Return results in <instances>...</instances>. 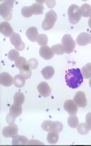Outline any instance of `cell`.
<instances>
[{"label":"cell","mask_w":91,"mask_h":146,"mask_svg":"<svg viewBox=\"0 0 91 146\" xmlns=\"http://www.w3.org/2000/svg\"><path fill=\"white\" fill-rule=\"evenodd\" d=\"M15 120H16V117H14V116H12L10 113L8 114V115L7 116V121L10 124V123H14L15 122Z\"/></svg>","instance_id":"obj_37"},{"label":"cell","mask_w":91,"mask_h":146,"mask_svg":"<svg viewBox=\"0 0 91 146\" xmlns=\"http://www.w3.org/2000/svg\"><path fill=\"white\" fill-rule=\"evenodd\" d=\"M25 83H26V79L21 74L16 75L14 77V85L17 87V88H22V87H24Z\"/></svg>","instance_id":"obj_20"},{"label":"cell","mask_w":91,"mask_h":146,"mask_svg":"<svg viewBox=\"0 0 91 146\" xmlns=\"http://www.w3.org/2000/svg\"><path fill=\"white\" fill-rule=\"evenodd\" d=\"M86 123L88 125L89 129L91 130V112H88L86 115Z\"/></svg>","instance_id":"obj_36"},{"label":"cell","mask_w":91,"mask_h":146,"mask_svg":"<svg viewBox=\"0 0 91 146\" xmlns=\"http://www.w3.org/2000/svg\"><path fill=\"white\" fill-rule=\"evenodd\" d=\"M18 57H19V51H17L16 49H11L7 53V58L11 61H16V59Z\"/></svg>","instance_id":"obj_29"},{"label":"cell","mask_w":91,"mask_h":146,"mask_svg":"<svg viewBox=\"0 0 91 146\" xmlns=\"http://www.w3.org/2000/svg\"><path fill=\"white\" fill-rule=\"evenodd\" d=\"M64 109L69 113L70 115H76L77 113V105L74 102V100H67L64 102Z\"/></svg>","instance_id":"obj_7"},{"label":"cell","mask_w":91,"mask_h":146,"mask_svg":"<svg viewBox=\"0 0 91 146\" xmlns=\"http://www.w3.org/2000/svg\"><path fill=\"white\" fill-rule=\"evenodd\" d=\"M79 10H80V14L82 17H88L91 14V6L88 4H83L79 7Z\"/></svg>","instance_id":"obj_19"},{"label":"cell","mask_w":91,"mask_h":146,"mask_svg":"<svg viewBox=\"0 0 91 146\" xmlns=\"http://www.w3.org/2000/svg\"><path fill=\"white\" fill-rule=\"evenodd\" d=\"M76 129H77V131H78V133L82 134V135H85V134H88V131H89V127L88 125L86 124V123L83 122V123H79L78 126L76 127Z\"/></svg>","instance_id":"obj_22"},{"label":"cell","mask_w":91,"mask_h":146,"mask_svg":"<svg viewBox=\"0 0 91 146\" xmlns=\"http://www.w3.org/2000/svg\"><path fill=\"white\" fill-rule=\"evenodd\" d=\"M86 67L89 68V70H91V63H88V64H86Z\"/></svg>","instance_id":"obj_41"},{"label":"cell","mask_w":91,"mask_h":146,"mask_svg":"<svg viewBox=\"0 0 91 146\" xmlns=\"http://www.w3.org/2000/svg\"><path fill=\"white\" fill-rule=\"evenodd\" d=\"M62 46L64 49H65V53L70 54L74 51V49L76 48V41L73 39L72 36L69 34L64 35L62 38Z\"/></svg>","instance_id":"obj_5"},{"label":"cell","mask_w":91,"mask_h":146,"mask_svg":"<svg viewBox=\"0 0 91 146\" xmlns=\"http://www.w3.org/2000/svg\"><path fill=\"white\" fill-rule=\"evenodd\" d=\"M31 9H32V12H33V15H41V14L43 13L44 7L42 5L36 2L31 6Z\"/></svg>","instance_id":"obj_21"},{"label":"cell","mask_w":91,"mask_h":146,"mask_svg":"<svg viewBox=\"0 0 91 146\" xmlns=\"http://www.w3.org/2000/svg\"><path fill=\"white\" fill-rule=\"evenodd\" d=\"M36 42L41 47H44V46H47L48 42V38L45 34H39L38 36V39H36Z\"/></svg>","instance_id":"obj_26"},{"label":"cell","mask_w":91,"mask_h":146,"mask_svg":"<svg viewBox=\"0 0 91 146\" xmlns=\"http://www.w3.org/2000/svg\"><path fill=\"white\" fill-rule=\"evenodd\" d=\"M57 13L54 10H50L46 14L45 19L42 23V27L44 30H49L55 26V23L57 21Z\"/></svg>","instance_id":"obj_4"},{"label":"cell","mask_w":91,"mask_h":146,"mask_svg":"<svg viewBox=\"0 0 91 146\" xmlns=\"http://www.w3.org/2000/svg\"><path fill=\"white\" fill-rule=\"evenodd\" d=\"M0 32L4 36H11L14 34V31L11 25L8 22H1L0 24Z\"/></svg>","instance_id":"obj_12"},{"label":"cell","mask_w":91,"mask_h":146,"mask_svg":"<svg viewBox=\"0 0 91 146\" xmlns=\"http://www.w3.org/2000/svg\"><path fill=\"white\" fill-rule=\"evenodd\" d=\"M2 134L7 138H14L18 135V127L15 123H10L7 127H5L2 131Z\"/></svg>","instance_id":"obj_6"},{"label":"cell","mask_w":91,"mask_h":146,"mask_svg":"<svg viewBox=\"0 0 91 146\" xmlns=\"http://www.w3.org/2000/svg\"><path fill=\"white\" fill-rule=\"evenodd\" d=\"M28 144H41V145H43L44 143H42V141L32 140V141H28V143H27V145H28Z\"/></svg>","instance_id":"obj_39"},{"label":"cell","mask_w":91,"mask_h":146,"mask_svg":"<svg viewBox=\"0 0 91 146\" xmlns=\"http://www.w3.org/2000/svg\"><path fill=\"white\" fill-rule=\"evenodd\" d=\"M27 64V61L26 60V58L24 57H18L16 59V61H15V65L17 68H19V70H21V68H24L26 65Z\"/></svg>","instance_id":"obj_28"},{"label":"cell","mask_w":91,"mask_h":146,"mask_svg":"<svg viewBox=\"0 0 91 146\" xmlns=\"http://www.w3.org/2000/svg\"><path fill=\"white\" fill-rule=\"evenodd\" d=\"M81 72H82V75H83V77L85 78V79H90L91 70H89V68H88L86 66H84L81 68Z\"/></svg>","instance_id":"obj_34"},{"label":"cell","mask_w":91,"mask_h":146,"mask_svg":"<svg viewBox=\"0 0 91 146\" xmlns=\"http://www.w3.org/2000/svg\"><path fill=\"white\" fill-rule=\"evenodd\" d=\"M21 41H22V39L20 38V36L18 35L17 33H15V32H14V34L10 36V42H11V44L14 46V47H15L16 44L20 43Z\"/></svg>","instance_id":"obj_32"},{"label":"cell","mask_w":91,"mask_h":146,"mask_svg":"<svg viewBox=\"0 0 91 146\" xmlns=\"http://www.w3.org/2000/svg\"><path fill=\"white\" fill-rule=\"evenodd\" d=\"M47 143L50 144H56L57 143V141L59 139L58 132L57 131H49L47 133Z\"/></svg>","instance_id":"obj_18"},{"label":"cell","mask_w":91,"mask_h":146,"mask_svg":"<svg viewBox=\"0 0 91 146\" xmlns=\"http://www.w3.org/2000/svg\"><path fill=\"white\" fill-rule=\"evenodd\" d=\"M67 123L68 126L71 128H76L78 126L79 122H78V118H77L76 115H70L67 119Z\"/></svg>","instance_id":"obj_23"},{"label":"cell","mask_w":91,"mask_h":146,"mask_svg":"<svg viewBox=\"0 0 91 146\" xmlns=\"http://www.w3.org/2000/svg\"><path fill=\"white\" fill-rule=\"evenodd\" d=\"M67 16H68V19L71 24L75 25L77 24L80 19H81V14L79 10V7L76 6V5H71V6L68 7L67 10Z\"/></svg>","instance_id":"obj_3"},{"label":"cell","mask_w":91,"mask_h":146,"mask_svg":"<svg viewBox=\"0 0 91 146\" xmlns=\"http://www.w3.org/2000/svg\"><path fill=\"white\" fill-rule=\"evenodd\" d=\"M41 74L44 77V79L50 80L55 74V70L53 67H50V66L45 67L43 70H41Z\"/></svg>","instance_id":"obj_15"},{"label":"cell","mask_w":91,"mask_h":146,"mask_svg":"<svg viewBox=\"0 0 91 146\" xmlns=\"http://www.w3.org/2000/svg\"><path fill=\"white\" fill-rule=\"evenodd\" d=\"M63 130V124L59 121H54V125H53V131H57V132H60Z\"/></svg>","instance_id":"obj_35"},{"label":"cell","mask_w":91,"mask_h":146,"mask_svg":"<svg viewBox=\"0 0 91 146\" xmlns=\"http://www.w3.org/2000/svg\"><path fill=\"white\" fill-rule=\"evenodd\" d=\"M74 102L77 105V107L85 108L86 106V94L83 92V91H77L74 96Z\"/></svg>","instance_id":"obj_9"},{"label":"cell","mask_w":91,"mask_h":146,"mask_svg":"<svg viewBox=\"0 0 91 146\" xmlns=\"http://www.w3.org/2000/svg\"><path fill=\"white\" fill-rule=\"evenodd\" d=\"M14 3L15 2L13 0H7L0 5V14L5 20L8 21L12 18V7L14 6Z\"/></svg>","instance_id":"obj_2"},{"label":"cell","mask_w":91,"mask_h":146,"mask_svg":"<svg viewBox=\"0 0 91 146\" xmlns=\"http://www.w3.org/2000/svg\"><path fill=\"white\" fill-rule=\"evenodd\" d=\"M26 35L27 36V38H28L30 41H32V42H35V41H36V39H38V29H36V27H29V29L26 30Z\"/></svg>","instance_id":"obj_14"},{"label":"cell","mask_w":91,"mask_h":146,"mask_svg":"<svg viewBox=\"0 0 91 146\" xmlns=\"http://www.w3.org/2000/svg\"><path fill=\"white\" fill-rule=\"evenodd\" d=\"M39 55L42 57L44 59H51L54 56V52L52 51V48L47 47V46H44V47H41L39 49Z\"/></svg>","instance_id":"obj_13"},{"label":"cell","mask_w":91,"mask_h":146,"mask_svg":"<svg viewBox=\"0 0 91 146\" xmlns=\"http://www.w3.org/2000/svg\"><path fill=\"white\" fill-rule=\"evenodd\" d=\"M89 86L91 87V77H90V80H89Z\"/></svg>","instance_id":"obj_42"},{"label":"cell","mask_w":91,"mask_h":146,"mask_svg":"<svg viewBox=\"0 0 91 146\" xmlns=\"http://www.w3.org/2000/svg\"><path fill=\"white\" fill-rule=\"evenodd\" d=\"M38 92L40 93L41 96H43V97L47 98L50 95L51 93V88L49 87V85L47 83V82H40V83L38 85Z\"/></svg>","instance_id":"obj_10"},{"label":"cell","mask_w":91,"mask_h":146,"mask_svg":"<svg viewBox=\"0 0 91 146\" xmlns=\"http://www.w3.org/2000/svg\"><path fill=\"white\" fill-rule=\"evenodd\" d=\"M25 102V95L22 92H16L14 96V103L17 105H21Z\"/></svg>","instance_id":"obj_25"},{"label":"cell","mask_w":91,"mask_h":146,"mask_svg":"<svg viewBox=\"0 0 91 146\" xmlns=\"http://www.w3.org/2000/svg\"><path fill=\"white\" fill-rule=\"evenodd\" d=\"M53 125L54 121H45L42 123V129L46 131H53Z\"/></svg>","instance_id":"obj_30"},{"label":"cell","mask_w":91,"mask_h":146,"mask_svg":"<svg viewBox=\"0 0 91 146\" xmlns=\"http://www.w3.org/2000/svg\"><path fill=\"white\" fill-rule=\"evenodd\" d=\"M76 43L78 46H86L91 43V34L86 32H82L76 38Z\"/></svg>","instance_id":"obj_8"},{"label":"cell","mask_w":91,"mask_h":146,"mask_svg":"<svg viewBox=\"0 0 91 146\" xmlns=\"http://www.w3.org/2000/svg\"><path fill=\"white\" fill-rule=\"evenodd\" d=\"M0 83L2 86L9 87L14 84V78L7 72H2L0 75Z\"/></svg>","instance_id":"obj_11"},{"label":"cell","mask_w":91,"mask_h":146,"mask_svg":"<svg viewBox=\"0 0 91 146\" xmlns=\"http://www.w3.org/2000/svg\"><path fill=\"white\" fill-rule=\"evenodd\" d=\"M27 65L29 66V68H31V70H36L38 66V61L36 60L35 58H32L27 60Z\"/></svg>","instance_id":"obj_33"},{"label":"cell","mask_w":91,"mask_h":146,"mask_svg":"<svg viewBox=\"0 0 91 146\" xmlns=\"http://www.w3.org/2000/svg\"><path fill=\"white\" fill-rule=\"evenodd\" d=\"M21 14H22V16L24 17H26V18L30 17L32 15H33V12H32L31 7H22Z\"/></svg>","instance_id":"obj_31"},{"label":"cell","mask_w":91,"mask_h":146,"mask_svg":"<svg viewBox=\"0 0 91 146\" xmlns=\"http://www.w3.org/2000/svg\"><path fill=\"white\" fill-rule=\"evenodd\" d=\"M27 143H28V140H27V138L25 136L17 135L16 137H14L12 140L13 145H26L27 144Z\"/></svg>","instance_id":"obj_16"},{"label":"cell","mask_w":91,"mask_h":146,"mask_svg":"<svg viewBox=\"0 0 91 146\" xmlns=\"http://www.w3.org/2000/svg\"><path fill=\"white\" fill-rule=\"evenodd\" d=\"M88 26L91 29V14H90V16H89V19H88Z\"/></svg>","instance_id":"obj_40"},{"label":"cell","mask_w":91,"mask_h":146,"mask_svg":"<svg viewBox=\"0 0 91 146\" xmlns=\"http://www.w3.org/2000/svg\"><path fill=\"white\" fill-rule=\"evenodd\" d=\"M66 82L67 85L71 89H76L83 82V75L79 68H71L66 73Z\"/></svg>","instance_id":"obj_1"},{"label":"cell","mask_w":91,"mask_h":146,"mask_svg":"<svg viewBox=\"0 0 91 146\" xmlns=\"http://www.w3.org/2000/svg\"><path fill=\"white\" fill-rule=\"evenodd\" d=\"M51 48H52V51L54 52V54H56V55H63L65 53V49H64L62 44L53 45Z\"/></svg>","instance_id":"obj_27"},{"label":"cell","mask_w":91,"mask_h":146,"mask_svg":"<svg viewBox=\"0 0 91 146\" xmlns=\"http://www.w3.org/2000/svg\"><path fill=\"white\" fill-rule=\"evenodd\" d=\"M46 4L47 5L48 7H54V6L56 5V1H53V0H47V1H46Z\"/></svg>","instance_id":"obj_38"},{"label":"cell","mask_w":91,"mask_h":146,"mask_svg":"<svg viewBox=\"0 0 91 146\" xmlns=\"http://www.w3.org/2000/svg\"><path fill=\"white\" fill-rule=\"evenodd\" d=\"M20 70V74L25 78L26 80H27V79H29V78L31 77V75H32V70L29 68V66L26 65L23 68H21V70Z\"/></svg>","instance_id":"obj_24"},{"label":"cell","mask_w":91,"mask_h":146,"mask_svg":"<svg viewBox=\"0 0 91 146\" xmlns=\"http://www.w3.org/2000/svg\"><path fill=\"white\" fill-rule=\"evenodd\" d=\"M9 113L11 114L12 116L14 117H18L21 115L22 113V108L20 105H17V104H15L14 103L12 106L10 107V110H9Z\"/></svg>","instance_id":"obj_17"}]
</instances>
